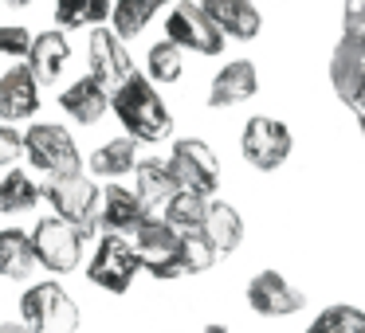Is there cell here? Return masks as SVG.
Masks as SVG:
<instances>
[{
	"mask_svg": "<svg viewBox=\"0 0 365 333\" xmlns=\"http://www.w3.org/2000/svg\"><path fill=\"white\" fill-rule=\"evenodd\" d=\"M185 75V51L173 40H158L145 51V79L150 83H177Z\"/></svg>",
	"mask_w": 365,
	"mask_h": 333,
	"instance_id": "83f0119b",
	"label": "cell"
},
{
	"mask_svg": "<svg viewBox=\"0 0 365 333\" xmlns=\"http://www.w3.org/2000/svg\"><path fill=\"white\" fill-rule=\"evenodd\" d=\"M240 153H244V161L252 169L275 173V169H283L287 157L294 153V134H291L287 122L255 114V118H247L244 130H240Z\"/></svg>",
	"mask_w": 365,
	"mask_h": 333,
	"instance_id": "ba28073f",
	"label": "cell"
},
{
	"mask_svg": "<svg viewBox=\"0 0 365 333\" xmlns=\"http://www.w3.org/2000/svg\"><path fill=\"white\" fill-rule=\"evenodd\" d=\"M346 12H354V16H365V0H346Z\"/></svg>",
	"mask_w": 365,
	"mask_h": 333,
	"instance_id": "e575fe53",
	"label": "cell"
},
{
	"mask_svg": "<svg viewBox=\"0 0 365 333\" xmlns=\"http://www.w3.org/2000/svg\"><path fill=\"white\" fill-rule=\"evenodd\" d=\"M134 192L142 196V204L150 208V212L165 204V200L177 192V181H173V173H169V161L138 157V165H134Z\"/></svg>",
	"mask_w": 365,
	"mask_h": 333,
	"instance_id": "44dd1931",
	"label": "cell"
},
{
	"mask_svg": "<svg viewBox=\"0 0 365 333\" xmlns=\"http://www.w3.org/2000/svg\"><path fill=\"white\" fill-rule=\"evenodd\" d=\"M40 204V184L24 173V169H4L0 176V216H24Z\"/></svg>",
	"mask_w": 365,
	"mask_h": 333,
	"instance_id": "d4e9b609",
	"label": "cell"
},
{
	"mask_svg": "<svg viewBox=\"0 0 365 333\" xmlns=\"http://www.w3.org/2000/svg\"><path fill=\"white\" fill-rule=\"evenodd\" d=\"M354 110H361V118H365V79H361V95H357V102H354Z\"/></svg>",
	"mask_w": 365,
	"mask_h": 333,
	"instance_id": "d590c367",
	"label": "cell"
},
{
	"mask_svg": "<svg viewBox=\"0 0 365 333\" xmlns=\"http://www.w3.org/2000/svg\"><path fill=\"white\" fill-rule=\"evenodd\" d=\"M205 212H208V196H200V192H189V189H177L173 196L161 204V220L173 223L177 231H197L200 223H205Z\"/></svg>",
	"mask_w": 365,
	"mask_h": 333,
	"instance_id": "4316f807",
	"label": "cell"
},
{
	"mask_svg": "<svg viewBox=\"0 0 365 333\" xmlns=\"http://www.w3.org/2000/svg\"><path fill=\"white\" fill-rule=\"evenodd\" d=\"M259 95V67L252 59H232L208 83V106L212 110H232V106H244Z\"/></svg>",
	"mask_w": 365,
	"mask_h": 333,
	"instance_id": "5bb4252c",
	"label": "cell"
},
{
	"mask_svg": "<svg viewBox=\"0 0 365 333\" xmlns=\"http://www.w3.org/2000/svg\"><path fill=\"white\" fill-rule=\"evenodd\" d=\"M173 0H114L110 4V32L118 36V40H138V36L150 28V20L158 16L161 9H169Z\"/></svg>",
	"mask_w": 365,
	"mask_h": 333,
	"instance_id": "7402d4cb",
	"label": "cell"
},
{
	"mask_svg": "<svg viewBox=\"0 0 365 333\" xmlns=\"http://www.w3.org/2000/svg\"><path fill=\"white\" fill-rule=\"evenodd\" d=\"M138 145L130 134L122 137H110V142H103L95 153H91V176H103V181H118V176H130L138 165Z\"/></svg>",
	"mask_w": 365,
	"mask_h": 333,
	"instance_id": "ffe728a7",
	"label": "cell"
},
{
	"mask_svg": "<svg viewBox=\"0 0 365 333\" xmlns=\"http://www.w3.org/2000/svg\"><path fill=\"white\" fill-rule=\"evenodd\" d=\"M247 306L259 317H291L307 306V294L283 278L279 270H259V275L247 282Z\"/></svg>",
	"mask_w": 365,
	"mask_h": 333,
	"instance_id": "4fadbf2b",
	"label": "cell"
},
{
	"mask_svg": "<svg viewBox=\"0 0 365 333\" xmlns=\"http://www.w3.org/2000/svg\"><path fill=\"white\" fill-rule=\"evenodd\" d=\"M110 4L114 0H56V24L63 32H79V28H98L110 20Z\"/></svg>",
	"mask_w": 365,
	"mask_h": 333,
	"instance_id": "484cf974",
	"label": "cell"
},
{
	"mask_svg": "<svg viewBox=\"0 0 365 333\" xmlns=\"http://www.w3.org/2000/svg\"><path fill=\"white\" fill-rule=\"evenodd\" d=\"M24 63L32 67V75L40 79V87L56 83L59 75L67 71V63H71V40H67V32L63 28H43V32H36Z\"/></svg>",
	"mask_w": 365,
	"mask_h": 333,
	"instance_id": "ac0fdd59",
	"label": "cell"
},
{
	"mask_svg": "<svg viewBox=\"0 0 365 333\" xmlns=\"http://www.w3.org/2000/svg\"><path fill=\"white\" fill-rule=\"evenodd\" d=\"M200 231H205L208 243L216 247V255L224 259V255L240 251V243H244V216H240V208L228 204V200H212V196H208V212H205Z\"/></svg>",
	"mask_w": 365,
	"mask_h": 333,
	"instance_id": "d6986e66",
	"label": "cell"
},
{
	"mask_svg": "<svg viewBox=\"0 0 365 333\" xmlns=\"http://www.w3.org/2000/svg\"><path fill=\"white\" fill-rule=\"evenodd\" d=\"M20 322L32 333H79L83 310L63 282L40 278L20 294Z\"/></svg>",
	"mask_w": 365,
	"mask_h": 333,
	"instance_id": "7a4b0ae2",
	"label": "cell"
},
{
	"mask_svg": "<svg viewBox=\"0 0 365 333\" xmlns=\"http://www.w3.org/2000/svg\"><path fill=\"white\" fill-rule=\"evenodd\" d=\"M98 192H103V184L83 176V173L48 176V181L40 184V196L51 204V216L83 228L87 236L98 231Z\"/></svg>",
	"mask_w": 365,
	"mask_h": 333,
	"instance_id": "8992f818",
	"label": "cell"
},
{
	"mask_svg": "<svg viewBox=\"0 0 365 333\" xmlns=\"http://www.w3.org/2000/svg\"><path fill=\"white\" fill-rule=\"evenodd\" d=\"M24 157V134L9 122H0V169H12Z\"/></svg>",
	"mask_w": 365,
	"mask_h": 333,
	"instance_id": "1f68e13d",
	"label": "cell"
},
{
	"mask_svg": "<svg viewBox=\"0 0 365 333\" xmlns=\"http://www.w3.org/2000/svg\"><path fill=\"white\" fill-rule=\"evenodd\" d=\"M138 275H142V263H138L130 239L103 231V239L95 243V251H91V259H87L91 286H98V290L122 298V294H130V286L138 282Z\"/></svg>",
	"mask_w": 365,
	"mask_h": 333,
	"instance_id": "52a82bcc",
	"label": "cell"
},
{
	"mask_svg": "<svg viewBox=\"0 0 365 333\" xmlns=\"http://www.w3.org/2000/svg\"><path fill=\"white\" fill-rule=\"evenodd\" d=\"M0 4H9V9H28L32 0H0Z\"/></svg>",
	"mask_w": 365,
	"mask_h": 333,
	"instance_id": "8d00e7d4",
	"label": "cell"
},
{
	"mask_svg": "<svg viewBox=\"0 0 365 333\" xmlns=\"http://www.w3.org/2000/svg\"><path fill=\"white\" fill-rule=\"evenodd\" d=\"M87 67H91V79L103 83L106 90H114L118 83H126L134 75V56H130L126 40L110 32V24H98V28H87Z\"/></svg>",
	"mask_w": 365,
	"mask_h": 333,
	"instance_id": "8fae6325",
	"label": "cell"
},
{
	"mask_svg": "<svg viewBox=\"0 0 365 333\" xmlns=\"http://www.w3.org/2000/svg\"><path fill=\"white\" fill-rule=\"evenodd\" d=\"M59 110H63L75 126H95V122H103L106 110H110V90H106L103 83H95L91 75H83V79L67 83V87L59 90Z\"/></svg>",
	"mask_w": 365,
	"mask_h": 333,
	"instance_id": "e0dca14e",
	"label": "cell"
},
{
	"mask_svg": "<svg viewBox=\"0 0 365 333\" xmlns=\"http://www.w3.org/2000/svg\"><path fill=\"white\" fill-rule=\"evenodd\" d=\"M341 43H349L357 56H365V16L346 12V24H341Z\"/></svg>",
	"mask_w": 365,
	"mask_h": 333,
	"instance_id": "d6a6232c",
	"label": "cell"
},
{
	"mask_svg": "<svg viewBox=\"0 0 365 333\" xmlns=\"http://www.w3.org/2000/svg\"><path fill=\"white\" fill-rule=\"evenodd\" d=\"M169 173H173L177 189L212 196L220 189V157L205 137H177L169 149Z\"/></svg>",
	"mask_w": 365,
	"mask_h": 333,
	"instance_id": "9c48e42d",
	"label": "cell"
},
{
	"mask_svg": "<svg viewBox=\"0 0 365 333\" xmlns=\"http://www.w3.org/2000/svg\"><path fill=\"white\" fill-rule=\"evenodd\" d=\"M32 239V255H36V267L51 270V275H75L87 259V231L75 228V223L59 220V216H43V220L32 223L28 231Z\"/></svg>",
	"mask_w": 365,
	"mask_h": 333,
	"instance_id": "3957f363",
	"label": "cell"
},
{
	"mask_svg": "<svg viewBox=\"0 0 365 333\" xmlns=\"http://www.w3.org/2000/svg\"><path fill=\"white\" fill-rule=\"evenodd\" d=\"M205 16L220 28L224 40H236V43H252L255 36L263 32V16L255 9V0H197Z\"/></svg>",
	"mask_w": 365,
	"mask_h": 333,
	"instance_id": "2e32d148",
	"label": "cell"
},
{
	"mask_svg": "<svg viewBox=\"0 0 365 333\" xmlns=\"http://www.w3.org/2000/svg\"><path fill=\"white\" fill-rule=\"evenodd\" d=\"M0 333H32L24 322H0Z\"/></svg>",
	"mask_w": 365,
	"mask_h": 333,
	"instance_id": "836d02e7",
	"label": "cell"
},
{
	"mask_svg": "<svg viewBox=\"0 0 365 333\" xmlns=\"http://www.w3.org/2000/svg\"><path fill=\"white\" fill-rule=\"evenodd\" d=\"M361 79H365V56H357L349 43L338 40V48H334V56H330V87H334V95H338L346 106H354L357 95H361Z\"/></svg>",
	"mask_w": 365,
	"mask_h": 333,
	"instance_id": "cb8c5ba5",
	"label": "cell"
},
{
	"mask_svg": "<svg viewBox=\"0 0 365 333\" xmlns=\"http://www.w3.org/2000/svg\"><path fill=\"white\" fill-rule=\"evenodd\" d=\"M32 36L24 24H0V56L12 59V63H20V59H28V48H32Z\"/></svg>",
	"mask_w": 365,
	"mask_h": 333,
	"instance_id": "4dcf8cb0",
	"label": "cell"
},
{
	"mask_svg": "<svg viewBox=\"0 0 365 333\" xmlns=\"http://www.w3.org/2000/svg\"><path fill=\"white\" fill-rule=\"evenodd\" d=\"M216 247L208 243V236L205 231H181V270L185 275H205V270H212L216 267Z\"/></svg>",
	"mask_w": 365,
	"mask_h": 333,
	"instance_id": "f546056e",
	"label": "cell"
},
{
	"mask_svg": "<svg viewBox=\"0 0 365 333\" xmlns=\"http://www.w3.org/2000/svg\"><path fill=\"white\" fill-rule=\"evenodd\" d=\"M110 114L118 118L122 134H130L142 145L165 142V137L173 134V114H169L165 98H161L158 87L138 71L110 90Z\"/></svg>",
	"mask_w": 365,
	"mask_h": 333,
	"instance_id": "6da1fadb",
	"label": "cell"
},
{
	"mask_svg": "<svg viewBox=\"0 0 365 333\" xmlns=\"http://www.w3.org/2000/svg\"><path fill=\"white\" fill-rule=\"evenodd\" d=\"M40 106H43V87L32 75V67L20 59L0 75V122H9V126L32 122L40 114Z\"/></svg>",
	"mask_w": 365,
	"mask_h": 333,
	"instance_id": "7c38bea8",
	"label": "cell"
},
{
	"mask_svg": "<svg viewBox=\"0 0 365 333\" xmlns=\"http://www.w3.org/2000/svg\"><path fill=\"white\" fill-rule=\"evenodd\" d=\"M150 216V208L142 204L134 189L118 181H106L98 192V231H110V236H130L138 223Z\"/></svg>",
	"mask_w": 365,
	"mask_h": 333,
	"instance_id": "9a60e30c",
	"label": "cell"
},
{
	"mask_svg": "<svg viewBox=\"0 0 365 333\" xmlns=\"http://www.w3.org/2000/svg\"><path fill=\"white\" fill-rule=\"evenodd\" d=\"M165 40H173L181 51H197V56H220L228 43L197 0H173L165 20Z\"/></svg>",
	"mask_w": 365,
	"mask_h": 333,
	"instance_id": "30bf717a",
	"label": "cell"
},
{
	"mask_svg": "<svg viewBox=\"0 0 365 333\" xmlns=\"http://www.w3.org/2000/svg\"><path fill=\"white\" fill-rule=\"evenodd\" d=\"M307 333H365V310L357 306H326L314 322L307 325Z\"/></svg>",
	"mask_w": 365,
	"mask_h": 333,
	"instance_id": "f1b7e54d",
	"label": "cell"
},
{
	"mask_svg": "<svg viewBox=\"0 0 365 333\" xmlns=\"http://www.w3.org/2000/svg\"><path fill=\"white\" fill-rule=\"evenodd\" d=\"M24 157L43 176H67L83 173V153L75 145L71 130L59 122H32L24 130Z\"/></svg>",
	"mask_w": 365,
	"mask_h": 333,
	"instance_id": "5b68a950",
	"label": "cell"
},
{
	"mask_svg": "<svg viewBox=\"0 0 365 333\" xmlns=\"http://www.w3.org/2000/svg\"><path fill=\"white\" fill-rule=\"evenodd\" d=\"M126 239H130V247H134V255H138L145 275L161 278V282L185 275L181 270V231H177L173 223H165L161 216L150 212Z\"/></svg>",
	"mask_w": 365,
	"mask_h": 333,
	"instance_id": "277c9868",
	"label": "cell"
},
{
	"mask_svg": "<svg viewBox=\"0 0 365 333\" xmlns=\"http://www.w3.org/2000/svg\"><path fill=\"white\" fill-rule=\"evenodd\" d=\"M36 275V255H32V239L24 228H0V278L24 282Z\"/></svg>",
	"mask_w": 365,
	"mask_h": 333,
	"instance_id": "603a6c76",
	"label": "cell"
}]
</instances>
